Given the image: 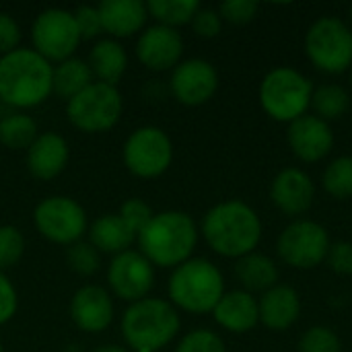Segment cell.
Returning a JSON list of instances; mask_svg holds the SVG:
<instances>
[{"mask_svg":"<svg viewBox=\"0 0 352 352\" xmlns=\"http://www.w3.org/2000/svg\"><path fill=\"white\" fill-rule=\"evenodd\" d=\"M200 231L212 252L239 260L256 252L262 239V221L250 204L225 200L204 214Z\"/></svg>","mask_w":352,"mask_h":352,"instance_id":"1","label":"cell"},{"mask_svg":"<svg viewBox=\"0 0 352 352\" xmlns=\"http://www.w3.org/2000/svg\"><path fill=\"white\" fill-rule=\"evenodd\" d=\"M54 66L33 47H16L0 56V101L29 109L41 105L52 93Z\"/></svg>","mask_w":352,"mask_h":352,"instance_id":"2","label":"cell"},{"mask_svg":"<svg viewBox=\"0 0 352 352\" xmlns=\"http://www.w3.org/2000/svg\"><path fill=\"white\" fill-rule=\"evenodd\" d=\"M140 254L159 268H177L188 262L198 243V227L188 212L163 210L153 214L136 235Z\"/></svg>","mask_w":352,"mask_h":352,"instance_id":"3","label":"cell"},{"mask_svg":"<svg viewBox=\"0 0 352 352\" xmlns=\"http://www.w3.org/2000/svg\"><path fill=\"white\" fill-rule=\"evenodd\" d=\"M122 336L134 352H159L179 334L182 320L171 301L161 297H144L122 316Z\"/></svg>","mask_w":352,"mask_h":352,"instance_id":"4","label":"cell"},{"mask_svg":"<svg viewBox=\"0 0 352 352\" xmlns=\"http://www.w3.org/2000/svg\"><path fill=\"white\" fill-rule=\"evenodd\" d=\"M169 299L175 309L188 314H212L225 295V280L221 270L206 258H190L173 268L169 276Z\"/></svg>","mask_w":352,"mask_h":352,"instance_id":"5","label":"cell"},{"mask_svg":"<svg viewBox=\"0 0 352 352\" xmlns=\"http://www.w3.org/2000/svg\"><path fill=\"white\" fill-rule=\"evenodd\" d=\"M314 85L295 68L278 66L270 70L260 82L262 109L276 122H295L305 116L311 105Z\"/></svg>","mask_w":352,"mask_h":352,"instance_id":"6","label":"cell"},{"mask_svg":"<svg viewBox=\"0 0 352 352\" xmlns=\"http://www.w3.org/2000/svg\"><path fill=\"white\" fill-rule=\"evenodd\" d=\"M124 109V99L118 87L93 80L87 89L66 101V116L70 124L82 132L97 134L111 130Z\"/></svg>","mask_w":352,"mask_h":352,"instance_id":"7","label":"cell"},{"mask_svg":"<svg viewBox=\"0 0 352 352\" xmlns=\"http://www.w3.org/2000/svg\"><path fill=\"white\" fill-rule=\"evenodd\" d=\"M305 54L309 62L326 74L351 70L352 29L338 16L318 19L305 33Z\"/></svg>","mask_w":352,"mask_h":352,"instance_id":"8","label":"cell"},{"mask_svg":"<svg viewBox=\"0 0 352 352\" xmlns=\"http://www.w3.org/2000/svg\"><path fill=\"white\" fill-rule=\"evenodd\" d=\"M122 159L126 169L136 177H159L173 161V142L163 128L142 126L126 138Z\"/></svg>","mask_w":352,"mask_h":352,"instance_id":"9","label":"cell"},{"mask_svg":"<svg viewBox=\"0 0 352 352\" xmlns=\"http://www.w3.org/2000/svg\"><path fill=\"white\" fill-rule=\"evenodd\" d=\"M33 50L43 56L50 64L64 62L74 56L78 43L82 41L72 10L66 8H45L31 25Z\"/></svg>","mask_w":352,"mask_h":352,"instance_id":"10","label":"cell"},{"mask_svg":"<svg viewBox=\"0 0 352 352\" xmlns=\"http://www.w3.org/2000/svg\"><path fill=\"white\" fill-rule=\"evenodd\" d=\"M33 223L41 237L60 245H72L87 233V212L68 196L43 198L33 210Z\"/></svg>","mask_w":352,"mask_h":352,"instance_id":"11","label":"cell"},{"mask_svg":"<svg viewBox=\"0 0 352 352\" xmlns=\"http://www.w3.org/2000/svg\"><path fill=\"white\" fill-rule=\"evenodd\" d=\"M276 250L280 260L291 268L311 270L326 260L330 250V235L320 223L299 219L280 233Z\"/></svg>","mask_w":352,"mask_h":352,"instance_id":"12","label":"cell"},{"mask_svg":"<svg viewBox=\"0 0 352 352\" xmlns=\"http://www.w3.org/2000/svg\"><path fill=\"white\" fill-rule=\"evenodd\" d=\"M107 285L118 299L136 303L148 297L155 285V266L136 250L122 252L107 266Z\"/></svg>","mask_w":352,"mask_h":352,"instance_id":"13","label":"cell"},{"mask_svg":"<svg viewBox=\"0 0 352 352\" xmlns=\"http://www.w3.org/2000/svg\"><path fill=\"white\" fill-rule=\"evenodd\" d=\"M169 89L173 97L188 107L204 105L212 99L219 89V72L204 58L182 60L169 78Z\"/></svg>","mask_w":352,"mask_h":352,"instance_id":"14","label":"cell"},{"mask_svg":"<svg viewBox=\"0 0 352 352\" xmlns=\"http://www.w3.org/2000/svg\"><path fill=\"white\" fill-rule=\"evenodd\" d=\"M136 56L148 70H173L184 56V37L173 27H144L136 41Z\"/></svg>","mask_w":352,"mask_h":352,"instance_id":"15","label":"cell"},{"mask_svg":"<svg viewBox=\"0 0 352 352\" xmlns=\"http://www.w3.org/2000/svg\"><path fill=\"white\" fill-rule=\"evenodd\" d=\"M287 142L293 155L303 163L322 161L334 146V132L328 122L318 116H301L289 124Z\"/></svg>","mask_w":352,"mask_h":352,"instance_id":"16","label":"cell"},{"mask_svg":"<svg viewBox=\"0 0 352 352\" xmlns=\"http://www.w3.org/2000/svg\"><path fill=\"white\" fill-rule=\"evenodd\" d=\"M70 318L87 334H99L113 322V299L99 285L80 287L70 299Z\"/></svg>","mask_w":352,"mask_h":352,"instance_id":"17","label":"cell"},{"mask_svg":"<svg viewBox=\"0 0 352 352\" xmlns=\"http://www.w3.org/2000/svg\"><path fill=\"white\" fill-rule=\"evenodd\" d=\"M314 198H316V186L311 177L297 167L283 169L270 186L272 204L289 217H299L307 212L314 204Z\"/></svg>","mask_w":352,"mask_h":352,"instance_id":"18","label":"cell"},{"mask_svg":"<svg viewBox=\"0 0 352 352\" xmlns=\"http://www.w3.org/2000/svg\"><path fill=\"white\" fill-rule=\"evenodd\" d=\"M70 148L62 134L43 132L35 138V142L27 148V169L37 179H54L58 177L68 163Z\"/></svg>","mask_w":352,"mask_h":352,"instance_id":"19","label":"cell"},{"mask_svg":"<svg viewBox=\"0 0 352 352\" xmlns=\"http://www.w3.org/2000/svg\"><path fill=\"white\" fill-rule=\"evenodd\" d=\"M99 19L105 33L111 39L130 37L146 27L148 10L142 0H103L99 6Z\"/></svg>","mask_w":352,"mask_h":352,"instance_id":"20","label":"cell"},{"mask_svg":"<svg viewBox=\"0 0 352 352\" xmlns=\"http://www.w3.org/2000/svg\"><path fill=\"white\" fill-rule=\"evenodd\" d=\"M214 322L233 332V334H245L254 330L260 324V309L258 301L248 291H229L221 297L217 307L212 309Z\"/></svg>","mask_w":352,"mask_h":352,"instance_id":"21","label":"cell"},{"mask_svg":"<svg viewBox=\"0 0 352 352\" xmlns=\"http://www.w3.org/2000/svg\"><path fill=\"white\" fill-rule=\"evenodd\" d=\"M258 309H260V322L266 328L274 332H283L299 320L301 299L293 287L276 285L270 291L262 293L258 301Z\"/></svg>","mask_w":352,"mask_h":352,"instance_id":"22","label":"cell"},{"mask_svg":"<svg viewBox=\"0 0 352 352\" xmlns=\"http://www.w3.org/2000/svg\"><path fill=\"white\" fill-rule=\"evenodd\" d=\"M87 64H89L95 80L116 87V82L124 76V72L128 68V54L118 39L107 37V39H99L91 47Z\"/></svg>","mask_w":352,"mask_h":352,"instance_id":"23","label":"cell"},{"mask_svg":"<svg viewBox=\"0 0 352 352\" xmlns=\"http://www.w3.org/2000/svg\"><path fill=\"white\" fill-rule=\"evenodd\" d=\"M134 239V231L120 219V214H103L89 227V243L99 254L118 256L128 252Z\"/></svg>","mask_w":352,"mask_h":352,"instance_id":"24","label":"cell"},{"mask_svg":"<svg viewBox=\"0 0 352 352\" xmlns=\"http://www.w3.org/2000/svg\"><path fill=\"white\" fill-rule=\"evenodd\" d=\"M235 276L243 285V291L248 293H266L272 287L278 285V268L272 262V258L252 252L237 260L235 264Z\"/></svg>","mask_w":352,"mask_h":352,"instance_id":"25","label":"cell"},{"mask_svg":"<svg viewBox=\"0 0 352 352\" xmlns=\"http://www.w3.org/2000/svg\"><path fill=\"white\" fill-rule=\"evenodd\" d=\"M93 80H95V76H93L87 60H80L74 56L64 62H58L52 72L54 93L66 101L72 99L74 95H78L82 89H87Z\"/></svg>","mask_w":352,"mask_h":352,"instance_id":"26","label":"cell"},{"mask_svg":"<svg viewBox=\"0 0 352 352\" xmlns=\"http://www.w3.org/2000/svg\"><path fill=\"white\" fill-rule=\"evenodd\" d=\"M198 8H200L198 0H148L146 2L148 16H153L157 25H165L173 29L182 25H190Z\"/></svg>","mask_w":352,"mask_h":352,"instance_id":"27","label":"cell"},{"mask_svg":"<svg viewBox=\"0 0 352 352\" xmlns=\"http://www.w3.org/2000/svg\"><path fill=\"white\" fill-rule=\"evenodd\" d=\"M39 136L37 124L31 116L27 113H8L0 120V142L6 148L19 151V148H29L35 138Z\"/></svg>","mask_w":352,"mask_h":352,"instance_id":"28","label":"cell"},{"mask_svg":"<svg viewBox=\"0 0 352 352\" xmlns=\"http://www.w3.org/2000/svg\"><path fill=\"white\" fill-rule=\"evenodd\" d=\"M311 107L316 109V116L322 118L324 122L340 120L351 107V95L346 93L344 87L326 82V85L314 89Z\"/></svg>","mask_w":352,"mask_h":352,"instance_id":"29","label":"cell"},{"mask_svg":"<svg viewBox=\"0 0 352 352\" xmlns=\"http://www.w3.org/2000/svg\"><path fill=\"white\" fill-rule=\"evenodd\" d=\"M324 190L338 200H346L352 196V155L334 159L324 171Z\"/></svg>","mask_w":352,"mask_h":352,"instance_id":"30","label":"cell"},{"mask_svg":"<svg viewBox=\"0 0 352 352\" xmlns=\"http://www.w3.org/2000/svg\"><path fill=\"white\" fill-rule=\"evenodd\" d=\"M66 262L70 270L80 276H93L101 266V254L89 241H76L66 250Z\"/></svg>","mask_w":352,"mask_h":352,"instance_id":"31","label":"cell"},{"mask_svg":"<svg viewBox=\"0 0 352 352\" xmlns=\"http://www.w3.org/2000/svg\"><path fill=\"white\" fill-rule=\"evenodd\" d=\"M25 254V237L14 225H0V272L16 266Z\"/></svg>","mask_w":352,"mask_h":352,"instance_id":"32","label":"cell"},{"mask_svg":"<svg viewBox=\"0 0 352 352\" xmlns=\"http://www.w3.org/2000/svg\"><path fill=\"white\" fill-rule=\"evenodd\" d=\"M299 352H342V342L334 330L326 326H314L301 336Z\"/></svg>","mask_w":352,"mask_h":352,"instance_id":"33","label":"cell"},{"mask_svg":"<svg viewBox=\"0 0 352 352\" xmlns=\"http://www.w3.org/2000/svg\"><path fill=\"white\" fill-rule=\"evenodd\" d=\"M175 352H227V349L219 334H214L212 330L200 328V330L188 332L179 340Z\"/></svg>","mask_w":352,"mask_h":352,"instance_id":"34","label":"cell"},{"mask_svg":"<svg viewBox=\"0 0 352 352\" xmlns=\"http://www.w3.org/2000/svg\"><path fill=\"white\" fill-rule=\"evenodd\" d=\"M120 219L134 231V235H138L146 225H148V221L153 219V208L144 202V200H140V198H128L122 206H120Z\"/></svg>","mask_w":352,"mask_h":352,"instance_id":"35","label":"cell"},{"mask_svg":"<svg viewBox=\"0 0 352 352\" xmlns=\"http://www.w3.org/2000/svg\"><path fill=\"white\" fill-rule=\"evenodd\" d=\"M260 4L254 0H227L219 6V14L223 21L231 25H248L256 19Z\"/></svg>","mask_w":352,"mask_h":352,"instance_id":"36","label":"cell"},{"mask_svg":"<svg viewBox=\"0 0 352 352\" xmlns=\"http://www.w3.org/2000/svg\"><path fill=\"white\" fill-rule=\"evenodd\" d=\"M72 14H74L76 27H78V33H80L82 39H93V37H97L103 31L97 6L80 4V6H76L72 10Z\"/></svg>","mask_w":352,"mask_h":352,"instance_id":"37","label":"cell"},{"mask_svg":"<svg viewBox=\"0 0 352 352\" xmlns=\"http://www.w3.org/2000/svg\"><path fill=\"white\" fill-rule=\"evenodd\" d=\"M190 25H192V29H194L196 35L210 39V37H217V35L221 33V29H223V19H221L219 10L200 6L198 12L194 14V19H192Z\"/></svg>","mask_w":352,"mask_h":352,"instance_id":"38","label":"cell"},{"mask_svg":"<svg viewBox=\"0 0 352 352\" xmlns=\"http://www.w3.org/2000/svg\"><path fill=\"white\" fill-rule=\"evenodd\" d=\"M326 262L330 266L332 272L336 274H352V243L351 241H338V243H330Z\"/></svg>","mask_w":352,"mask_h":352,"instance_id":"39","label":"cell"},{"mask_svg":"<svg viewBox=\"0 0 352 352\" xmlns=\"http://www.w3.org/2000/svg\"><path fill=\"white\" fill-rule=\"evenodd\" d=\"M21 41V27L10 12L0 10V56L10 54L19 47Z\"/></svg>","mask_w":352,"mask_h":352,"instance_id":"40","label":"cell"},{"mask_svg":"<svg viewBox=\"0 0 352 352\" xmlns=\"http://www.w3.org/2000/svg\"><path fill=\"white\" fill-rule=\"evenodd\" d=\"M19 309V295L10 278L0 272V326L10 322Z\"/></svg>","mask_w":352,"mask_h":352,"instance_id":"41","label":"cell"},{"mask_svg":"<svg viewBox=\"0 0 352 352\" xmlns=\"http://www.w3.org/2000/svg\"><path fill=\"white\" fill-rule=\"evenodd\" d=\"M93 352H128V349H124V346H118V344H103V346L95 349Z\"/></svg>","mask_w":352,"mask_h":352,"instance_id":"42","label":"cell"},{"mask_svg":"<svg viewBox=\"0 0 352 352\" xmlns=\"http://www.w3.org/2000/svg\"><path fill=\"white\" fill-rule=\"evenodd\" d=\"M349 14H351V21H352V4H351V8H349Z\"/></svg>","mask_w":352,"mask_h":352,"instance_id":"43","label":"cell"},{"mask_svg":"<svg viewBox=\"0 0 352 352\" xmlns=\"http://www.w3.org/2000/svg\"><path fill=\"white\" fill-rule=\"evenodd\" d=\"M351 85H352V66H351Z\"/></svg>","mask_w":352,"mask_h":352,"instance_id":"44","label":"cell"},{"mask_svg":"<svg viewBox=\"0 0 352 352\" xmlns=\"http://www.w3.org/2000/svg\"><path fill=\"white\" fill-rule=\"evenodd\" d=\"M0 352H2V344H0Z\"/></svg>","mask_w":352,"mask_h":352,"instance_id":"45","label":"cell"}]
</instances>
